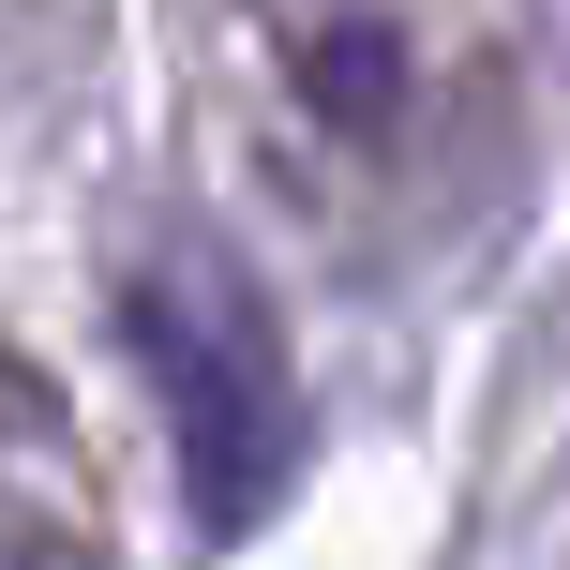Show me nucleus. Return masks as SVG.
Returning a JSON list of instances; mask_svg holds the SVG:
<instances>
[{"instance_id":"f257e3e1","label":"nucleus","mask_w":570,"mask_h":570,"mask_svg":"<svg viewBox=\"0 0 570 570\" xmlns=\"http://www.w3.org/2000/svg\"><path fill=\"white\" fill-rule=\"evenodd\" d=\"M120 315H136V361H150V391H166L180 465H196V525H256L285 421L256 405V345H240V315L196 301V285H166V271L120 285Z\"/></svg>"},{"instance_id":"f03ea898","label":"nucleus","mask_w":570,"mask_h":570,"mask_svg":"<svg viewBox=\"0 0 570 570\" xmlns=\"http://www.w3.org/2000/svg\"><path fill=\"white\" fill-rule=\"evenodd\" d=\"M271 30H285V76H301L345 136H391V120H405V90H421V76H405V16H391V0H345V16L271 0Z\"/></svg>"}]
</instances>
